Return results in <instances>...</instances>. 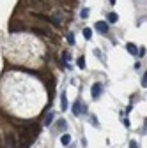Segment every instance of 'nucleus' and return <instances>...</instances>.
Wrapping results in <instances>:
<instances>
[{
	"label": "nucleus",
	"mask_w": 147,
	"mask_h": 148,
	"mask_svg": "<svg viewBox=\"0 0 147 148\" xmlns=\"http://www.w3.org/2000/svg\"><path fill=\"white\" fill-rule=\"evenodd\" d=\"M39 132V127L37 123H28V125H23L21 131H20V146L21 148H28L30 143H34L35 136Z\"/></svg>",
	"instance_id": "obj_1"
},
{
	"label": "nucleus",
	"mask_w": 147,
	"mask_h": 148,
	"mask_svg": "<svg viewBox=\"0 0 147 148\" xmlns=\"http://www.w3.org/2000/svg\"><path fill=\"white\" fill-rule=\"evenodd\" d=\"M25 4L34 9H48V4L43 2V0H25Z\"/></svg>",
	"instance_id": "obj_2"
},
{
	"label": "nucleus",
	"mask_w": 147,
	"mask_h": 148,
	"mask_svg": "<svg viewBox=\"0 0 147 148\" xmlns=\"http://www.w3.org/2000/svg\"><path fill=\"white\" fill-rule=\"evenodd\" d=\"M83 111H85V104H83L80 99L75 101V104H73V113L78 116V115H83Z\"/></svg>",
	"instance_id": "obj_3"
},
{
	"label": "nucleus",
	"mask_w": 147,
	"mask_h": 148,
	"mask_svg": "<svg viewBox=\"0 0 147 148\" xmlns=\"http://www.w3.org/2000/svg\"><path fill=\"white\" fill-rule=\"evenodd\" d=\"M101 92H103V86H101V83H94V85H92V99H99Z\"/></svg>",
	"instance_id": "obj_4"
},
{
	"label": "nucleus",
	"mask_w": 147,
	"mask_h": 148,
	"mask_svg": "<svg viewBox=\"0 0 147 148\" xmlns=\"http://www.w3.org/2000/svg\"><path fill=\"white\" fill-rule=\"evenodd\" d=\"M94 27H96V30H98L99 34H106V32H108V28H110L106 21H98V23H96Z\"/></svg>",
	"instance_id": "obj_5"
},
{
	"label": "nucleus",
	"mask_w": 147,
	"mask_h": 148,
	"mask_svg": "<svg viewBox=\"0 0 147 148\" xmlns=\"http://www.w3.org/2000/svg\"><path fill=\"white\" fill-rule=\"evenodd\" d=\"M6 148H16V138L12 134L6 136Z\"/></svg>",
	"instance_id": "obj_6"
},
{
	"label": "nucleus",
	"mask_w": 147,
	"mask_h": 148,
	"mask_svg": "<svg viewBox=\"0 0 147 148\" xmlns=\"http://www.w3.org/2000/svg\"><path fill=\"white\" fill-rule=\"evenodd\" d=\"M126 49H128V53H130V55H133V57H138V48L133 42H128L126 44Z\"/></svg>",
	"instance_id": "obj_7"
},
{
	"label": "nucleus",
	"mask_w": 147,
	"mask_h": 148,
	"mask_svg": "<svg viewBox=\"0 0 147 148\" xmlns=\"http://www.w3.org/2000/svg\"><path fill=\"white\" fill-rule=\"evenodd\" d=\"M51 20V23L53 25H60L62 23V20H64V16H62V12H55V16L53 18H50Z\"/></svg>",
	"instance_id": "obj_8"
},
{
	"label": "nucleus",
	"mask_w": 147,
	"mask_h": 148,
	"mask_svg": "<svg viewBox=\"0 0 147 148\" xmlns=\"http://www.w3.org/2000/svg\"><path fill=\"white\" fill-rule=\"evenodd\" d=\"M60 108H62V111L67 109V97H66V94H62V97H60Z\"/></svg>",
	"instance_id": "obj_9"
},
{
	"label": "nucleus",
	"mask_w": 147,
	"mask_h": 148,
	"mask_svg": "<svg viewBox=\"0 0 147 148\" xmlns=\"http://www.w3.org/2000/svg\"><path fill=\"white\" fill-rule=\"evenodd\" d=\"M60 143H62L64 146H67V145L71 143V136H69V134H64V136L60 138Z\"/></svg>",
	"instance_id": "obj_10"
},
{
	"label": "nucleus",
	"mask_w": 147,
	"mask_h": 148,
	"mask_svg": "<svg viewBox=\"0 0 147 148\" xmlns=\"http://www.w3.org/2000/svg\"><path fill=\"white\" fill-rule=\"evenodd\" d=\"M83 37H85V39L89 41L90 37H92V30H90V28H83Z\"/></svg>",
	"instance_id": "obj_11"
},
{
	"label": "nucleus",
	"mask_w": 147,
	"mask_h": 148,
	"mask_svg": "<svg viewBox=\"0 0 147 148\" xmlns=\"http://www.w3.org/2000/svg\"><path fill=\"white\" fill-rule=\"evenodd\" d=\"M53 122V113H51V111H50V113L46 115V118H44V125H50Z\"/></svg>",
	"instance_id": "obj_12"
},
{
	"label": "nucleus",
	"mask_w": 147,
	"mask_h": 148,
	"mask_svg": "<svg viewBox=\"0 0 147 148\" xmlns=\"http://www.w3.org/2000/svg\"><path fill=\"white\" fill-rule=\"evenodd\" d=\"M117 21V14L115 12H110L108 14V23H115Z\"/></svg>",
	"instance_id": "obj_13"
},
{
	"label": "nucleus",
	"mask_w": 147,
	"mask_h": 148,
	"mask_svg": "<svg viewBox=\"0 0 147 148\" xmlns=\"http://www.w3.org/2000/svg\"><path fill=\"white\" fill-rule=\"evenodd\" d=\"M78 67H80V69H85V58H83V57L78 58Z\"/></svg>",
	"instance_id": "obj_14"
},
{
	"label": "nucleus",
	"mask_w": 147,
	"mask_h": 148,
	"mask_svg": "<svg viewBox=\"0 0 147 148\" xmlns=\"http://www.w3.org/2000/svg\"><path fill=\"white\" fill-rule=\"evenodd\" d=\"M67 41H69V44H75V35H73L71 32L67 34Z\"/></svg>",
	"instance_id": "obj_15"
},
{
	"label": "nucleus",
	"mask_w": 147,
	"mask_h": 148,
	"mask_svg": "<svg viewBox=\"0 0 147 148\" xmlns=\"http://www.w3.org/2000/svg\"><path fill=\"white\" fill-rule=\"evenodd\" d=\"M142 86H144V88H147V72L144 74V78H142Z\"/></svg>",
	"instance_id": "obj_16"
},
{
	"label": "nucleus",
	"mask_w": 147,
	"mask_h": 148,
	"mask_svg": "<svg viewBox=\"0 0 147 148\" xmlns=\"http://www.w3.org/2000/svg\"><path fill=\"white\" fill-rule=\"evenodd\" d=\"M59 127H60V129H66V127H67V123H66V120H64V118H62V120H59Z\"/></svg>",
	"instance_id": "obj_17"
},
{
	"label": "nucleus",
	"mask_w": 147,
	"mask_h": 148,
	"mask_svg": "<svg viewBox=\"0 0 147 148\" xmlns=\"http://www.w3.org/2000/svg\"><path fill=\"white\" fill-rule=\"evenodd\" d=\"M82 18H83V20H85V18L89 16V9H82V14H80Z\"/></svg>",
	"instance_id": "obj_18"
},
{
	"label": "nucleus",
	"mask_w": 147,
	"mask_h": 148,
	"mask_svg": "<svg viewBox=\"0 0 147 148\" xmlns=\"http://www.w3.org/2000/svg\"><path fill=\"white\" fill-rule=\"evenodd\" d=\"M130 148H138V145H137V141H131V143H130Z\"/></svg>",
	"instance_id": "obj_19"
},
{
	"label": "nucleus",
	"mask_w": 147,
	"mask_h": 148,
	"mask_svg": "<svg viewBox=\"0 0 147 148\" xmlns=\"http://www.w3.org/2000/svg\"><path fill=\"white\" fill-rule=\"evenodd\" d=\"M110 4H115V0H110Z\"/></svg>",
	"instance_id": "obj_20"
},
{
	"label": "nucleus",
	"mask_w": 147,
	"mask_h": 148,
	"mask_svg": "<svg viewBox=\"0 0 147 148\" xmlns=\"http://www.w3.org/2000/svg\"><path fill=\"white\" fill-rule=\"evenodd\" d=\"M0 148H2V146H0Z\"/></svg>",
	"instance_id": "obj_21"
}]
</instances>
